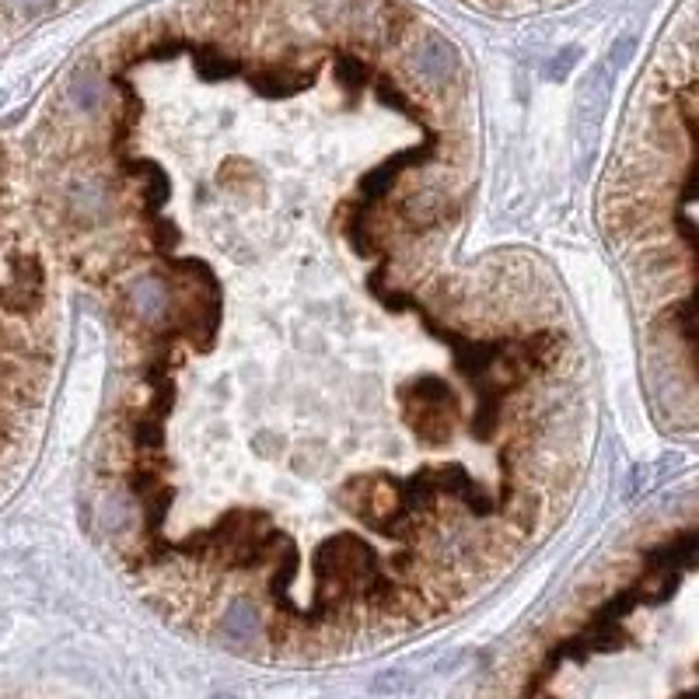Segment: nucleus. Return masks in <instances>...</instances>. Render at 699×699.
I'll use <instances>...</instances> for the list:
<instances>
[{
  "label": "nucleus",
  "instance_id": "1",
  "mask_svg": "<svg viewBox=\"0 0 699 699\" xmlns=\"http://www.w3.org/2000/svg\"><path fill=\"white\" fill-rule=\"evenodd\" d=\"M298 60L263 112L70 88L28 161L53 256L112 329L88 511L147 605L242 658L378 651L490 591L560 521L588 371L556 277L465 249L476 168L444 98L347 53L333 109Z\"/></svg>",
  "mask_w": 699,
  "mask_h": 699
},
{
  "label": "nucleus",
  "instance_id": "2",
  "mask_svg": "<svg viewBox=\"0 0 699 699\" xmlns=\"http://www.w3.org/2000/svg\"><path fill=\"white\" fill-rule=\"evenodd\" d=\"M476 699H696V525L616 539L511 640Z\"/></svg>",
  "mask_w": 699,
  "mask_h": 699
},
{
  "label": "nucleus",
  "instance_id": "3",
  "mask_svg": "<svg viewBox=\"0 0 699 699\" xmlns=\"http://www.w3.org/2000/svg\"><path fill=\"white\" fill-rule=\"evenodd\" d=\"M693 84L630 133L605 182V238L640 322L654 395L689 427L693 381Z\"/></svg>",
  "mask_w": 699,
  "mask_h": 699
},
{
  "label": "nucleus",
  "instance_id": "4",
  "mask_svg": "<svg viewBox=\"0 0 699 699\" xmlns=\"http://www.w3.org/2000/svg\"><path fill=\"white\" fill-rule=\"evenodd\" d=\"M56 266L25 158L0 144V497L18 483L53 395Z\"/></svg>",
  "mask_w": 699,
  "mask_h": 699
}]
</instances>
